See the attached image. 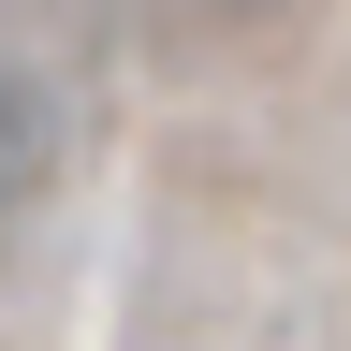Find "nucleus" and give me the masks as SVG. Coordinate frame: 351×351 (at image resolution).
I'll use <instances>...</instances> for the list:
<instances>
[{"instance_id": "f03ea898", "label": "nucleus", "mask_w": 351, "mask_h": 351, "mask_svg": "<svg viewBox=\"0 0 351 351\" xmlns=\"http://www.w3.org/2000/svg\"><path fill=\"white\" fill-rule=\"evenodd\" d=\"M219 15H278V0H219Z\"/></svg>"}, {"instance_id": "f257e3e1", "label": "nucleus", "mask_w": 351, "mask_h": 351, "mask_svg": "<svg viewBox=\"0 0 351 351\" xmlns=\"http://www.w3.org/2000/svg\"><path fill=\"white\" fill-rule=\"evenodd\" d=\"M59 147H73V132H59V88L0 59V219H29L44 191H59Z\"/></svg>"}]
</instances>
